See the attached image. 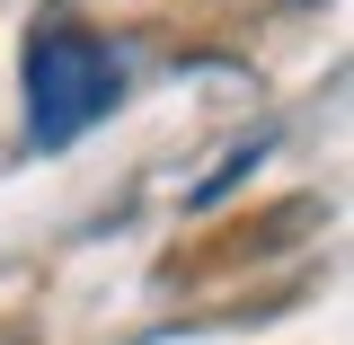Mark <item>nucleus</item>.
Returning a JSON list of instances; mask_svg holds the SVG:
<instances>
[{
  "label": "nucleus",
  "mask_w": 354,
  "mask_h": 345,
  "mask_svg": "<svg viewBox=\"0 0 354 345\" xmlns=\"http://www.w3.org/2000/svg\"><path fill=\"white\" fill-rule=\"evenodd\" d=\"M106 106H115V62H106V44L88 36L80 18H44L36 36H27V115H36V142L62 151V142H80L88 115H106Z\"/></svg>",
  "instance_id": "obj_1"
}]
</instances>
